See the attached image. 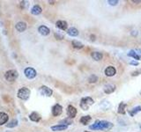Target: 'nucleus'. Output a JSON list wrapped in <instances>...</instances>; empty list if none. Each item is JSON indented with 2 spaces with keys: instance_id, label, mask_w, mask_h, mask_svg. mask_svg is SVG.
Instances as JSON below:
<instances>
[{
  "instance_id": "f257e3e1",
  "label": "nucleus",
  "mask_w": 141,
  "mask_h": 132,
  "mask_svg": "<svg viewBox=\"0 0 141 132\" xmlns=\"http://www.w3.org/2000/svg\"><path fill=\"white\" fill-rule=\"evenodd\" d=\"M113 127V123L107 121H96L93 125L89 126V129L93 130H108Z\"/></svg>"
},
{
  "instance_id": "f03ea898",
  "label": "nucleus",
  "mask_w": 141,
  "mask_h": 132,
  "mask_svg": "<svg viewBox=\"0 0 141 132\" xmlns=\"http://www.w3.org/2000/svg\"><path fill=\"white\" fill-rule=\"evenodd\" d=\"M93 104V100L91 97H85L81 99L80 101V108L83 110H88L89 108Z\"/></svg>"
},
{
  "instance_id": "7ed1b4c3",
  "label": "nucleus",
  "mask_w": 141,
  "mask_h": 132,
  "mask_svg": "<svg viewBox=\"0 0 141 132\" xmlns=\"http://www.w3.org/2000/svg\"><path fill=\"white\" fill-rule=\"evenodd\" d=\"M18 97L20 99L23 100V101H27L28 100L29 96H30V90L27 87H22L20 90L18 91V93H17Z\"/></svg>"
},
{
  "instance_id": "20e7f679",
  "label": "nucleus",
  "mask_w": 141,
  "mask_h": 132,
  "mask_svg": "<svg viewBox=\"0 0 141 132\" xmlns=\"http://www.w3.org/2000/svg\"><path fill=\"white\" fill-rule=\"evenodd\" d=\"M18 76H19V73L15 70H9V71H6L5 74V79L9 82H12L14 81V80H16Z\"/></svg>"
},
{
  "instance_id": "39448f33",
  "label": "nucleus",
  "mask_w": 141,
  "mask_h": 132,
  "mask_svg": "<svg viewBox=\"0 0 141 132\" xmlns=\"http://www.w3.org/2000/svg\"><path fill=\"white\" fill-rule=\"evenodd\" d=\"M24 73H25V76L27 77L28 79H32V78L36 77V71L34 69V68H31V67L26 68L24 71Z\"/></svg>"
},
{
  "instance_id": "423d86ee",
  "label": "nucleus",
  "mask_w": 141,
  "mask_h": 132,
  "mask_svg": "<svg viewBox=\"0 0 141 132\" xmlns=\"http://www.w3.org/2000/svg\"><path fill=\"white\" fill-rule=\"evenodd\" d=\"M40 93H41V94H42V95H45V96L50 97V96L52 95L53 92L50 88H49L48 86H42L40 87Z\"/></svg>"
},
{
  "instance_id": "0eeeda50",
  "label": "nucleus",
  "mask_w": 141,
  "mask_h": 132,
  "mask_svg": "<svg viewBox=\"0 0 141 132\" xmlns=\"http://www.w3.org/2000/svg\"><path fill=\"white\" fill-rule=\"evenodd\" d=\"M63 112V108L59 104H56L54 107L52 108V114L54 116H60Z\"/></svg>"
},
{
  "instance_id": "6e6552de",
  "label": "nucleus",
  "mask_w": 141,
  "mask_h": 132,
  "mask_svg": "<svg viewBox=\"0 0 141 132\" xmlns=\"http://www.w3.org/2000/svg\"><path fill=\"white\" fill-rule=\"evenodd\" d=\"M67 114L69 116V118H74L77 114V109L73 106L70 105L67 108Z\"/></svg>"
},
{
  "instance_id": "1a4fd4ad",
  "label": "nucleus",
  "mask_w": 141,
  "mask_h": 132,
  "mask_svg": "<svg viewBox=\"0 0 141 132\" xmlns=\"http://www.w3.org/2000/svg\"><path fill=\"white\" fill-rule=\"evenodd\" d=\"M105 75L108 76V77H112L114 75H116V69H115V67H113V66H108V67H107L105 69Z\"/></svg>"
},
{
  "instance_id": "9d476101",
  "label": "nucleus",
  "mask_w": 141,
  "mask_h": 132,
  "mask_svg": "<svg viewBox=\"0 0 141 132\" xmlns=\"http://www.w3.org/2000/svg\"><path fill=\"white\" fill-rule=\"evenodd\" d=\"M116 90V86H114V85H106V86H104L103 87V91L104 93H107V94H109V93H112L113 92Z\"/></svg>"
},
{
  "instance_id": "9b49d317",
  "label": "nucleus",
  "mask_w": 141,
  "mask_h": 132,
  "mask_svg": "<svg viewBox=\"0 0 141 132\" xmlns=\"http://www.w3.org/2000/svg\"><path fill=\"white\" fill-rule=\"evenodd\" d=\"M38 32H39L42 35L46 36V35H50V30L46 27V26H41V27H39V28H38Z\"/></svg>"
},
{
  "instance_id": "f8f14e48",
  "label": "nucleus",
  "mask_w": 141,
  "mask_h": 132,
  "mask_svg": "<svg viewBox=\"0 0 141 132\" xmlns=\"http://www.w3.org/2000/svg\"><path fill=\"white\" fill-rule=\"evenodd\" d=\"M68 126L67 125H64V124H58V125H55V126H52L50 128L51 130L53 131H63L67 129Z\"/></svg>"
},
{
  "instance_id": "ddd939ff",
  "label": "nucleus",
  "mask_w": 141,
  "mask_h": 132,
  "mask_svg": "<svg viewBox=\"0 0 141 132\" xmlns=\"http://www.w3.org/2000/svg\"><path fill=\"white\" fill-rule=\"evenodd\" d=\"M15 28H16V30L19 32H24L26 29H27V24H26L25 22L20 21V22H18L16 24Z\"/></svg>"
},
{
  "instance_id": "4468645a",
  "label": "nucleus",
  "mask_w": 141,
  "mask_h": 132,
  "mask_svg": "<svg viewBox=\"0 0 141 132\" xmlns=\"http://www.w3.org/2000/svg\"><path fill=\"white\" fill-rule=\"evenodd\" d=\"M8 119H9V116L7 114L4 112H0V125H4L5 123L7 122Z\"/></svg>"
},
{
  "instance_id": "2eb2a0df",
  "label": "nucleus",
  "mask_w": 141,
  "mask_h": 132,
  "mask_svg": "<svg viewBox=\"0 0 141 132\" xmlns=\"http://www.w3.org/2000/svg\"><path fill=\"white\" fill-rule=\"evenodd\" d=\"M42 8H41L40 5H34L33 7H32L31 9V13L33 14V15H39V14L42 13Z\"/></svg>"
},
{
  "instance_id": "dca6fc26",
  "label": "nucleus",
  "mask_w": 141,
  "mask_h": 132,
  "mask_svg": "<svg viewBox=\"0 0 141 132\" xmlns=\"http://www.w3.org/2000/svg\"><path fill=\"white\" fill-rule=\"evenodd\" d=\"M56 26H57V27H58L59 29H61V30H66V29H67V23L64 20L57 21Z\"/></svg>"
},
{
  "instance_id": "f3484780",
  "label": "nucleus",
  "mask_w": 141,
  "mask_h": 132,
  "mask_svg": "<svg viewBox=\"0 0 141 132\" xmlns=\"http://www.w3.org/2000/svg\"><path fill=\"white\" fill-rule=\"evenodd\" d=\"M29 119H30L31 121H33V122H39V121L41 120V116L38 113L36 112H33L30 114V116H29Z\"/></svg>"
},
{
  "instance_id": "a211bd4d",
  "label": "nucleus",
  "mask_w": 141,
  "mask_h": 132,
  "mask_svg": "<svg viewBox=\"0 0 141 132\" xmlns=\"http://www.w3.org/2000/svg\"><path fill=\"white\" fill-rule=\"evenodd\" d=\"M67 34L70 36L74 37V36H77L79 35V31H78V29L75 28V27H71V28H69L67 30Z\"/></svg>"
},
{
  "instance_id": "6ab92c4d",
  "label": "nucleus",
  "mask_w": 141,
  "mask_h": 132,
  "mask_svg": "<svg viewBox=\"0 0 141 132\" xmlns=\"http://www.w3.org/2000/svg\"><path fill=\"white\" fill-rule=\"evenodd\" d=\"M91 120H92V118H91L90 116H82L80 118V122L82 123L83 125H87Z\"/></svg>"
},
{
  "instance_id": "aec40b11",
  "label": "nucleus",
  "mask_w": 141,
  "mask_h": 132,
  "mask_svg": "<svg viewBox=\"0 0 141 132\" xmlns=\"http://www.w3.org/2000/svg\"><path fill=\"white\" fill-rule=\"evenodd\" d=\"M141 111V107L140 106H138V107H135V108H133L132 109H131L129 111V114H131V116H134L136 114H138V112H140Z\"/></svg>"
},
{
  "instance_id": "412c9836",
  "label": "nucleus",
  "mask_w": 141,
  "mask_h": 132,
  "mask_svg": "<svg viewBox=\"0 0 141 132\" xmlns=\"http://www.w3.org/2000/svg\"><path fill=\"white\" fill-rule=\"evenodd\" d=\"M125 108H126V104L125 103H123V102L120 103V105H119V107H118V110H117L118 114H125Z\"/></svg>"
},
{
  "instance_id": "4be33fe9",
  "label": "nucleus",
  "mask_w": 141,
  "mask_h": 132,
  "mask_svg": "<svg viewBox=\"0 0 141 132\" xmlns=\"http://www.w3.org/2000/svg\"><path fill=\"white\" fill-rule=\"evenodd\" d=\"M92 57L93 58V60L95 61H100L102 58V54L100 52H93L92 53Z\"/></svg>"
},
{
  "instance_id": "5701e85b",
  "label": "nucleus",
  "mask_w": 141,
  "mask_h": 132,
  "mask_svg": "<svg viewBox=\"0 0 141 132\" xmlns=\"http://www.w3.org/2000/svg\"><path fill=\"white\" fill-rule=\"evenodd\" d=\"M72 46H73V48H78V50H80V48H82L84 45H83V43H81L79 41H76V40H74V41H72Z\"/></svg>"
},
{
  "instance_id": "b1692460",
  "label": "nucleus",
  "mask_w": 141,
  "mask_h": 132,
  "mask_svg": "<svg viewBox=\"0 0 141 132\" xmlns=\"http://www.w3.org/2000/svg\"><path fill=\"white\" fill-rule=\"evenodd\" d=\"M128 56L132 57V58H134V59H136V60H139V59H140V56H138V55L137 54V53L134 50L130 51V52L128 53Z\"/></svg>"
},
{
  "instance_id": "393cba45",
  "label": "nucleus",
  "mask_w": 141,
  "mask_h": 132,
  "mask_svg": "<svg viewBox=\"0 0 141 132\" xmlns=\"http://www.w3.org/2000/svg\"><path fill=\"white\" fill-rule=\"evenodd\" d=\"M17 125H18V120H16V119H13V120L11 121L9 123H7L8 128H14L16 127Z\"/></svg>"
},
{
  "instance_id": "a878e982",
  "label": "nucleus",
  "mask_w": 141,
  "mask_h": 132,
  "mask_svg": "<svg viewBox=\"0 0 141 132\" xmlns=\"http://www.w3.org/2000/svg\"><path fill=\"white\" fill-rule=\"evenodd\" d=\"M98 81V77L96 75H91L88 78L89 83H96Z\"/></svg>"
},
{
  "instance_id": "bb28decb",
  "label": "nucleus",
  "mask_w": 141,
  "mask_h": 132,
  "mask_svg": "<svg viewBox=\"0 0 141 132\" xmlns=\"http://www.w3.org/2000/svg\"><path fill=\"white\" fill-rule=\"evenodd\" d=\"M63 122H65V123H64V125H69V124H72V121L69 120V119H65V120L62 121V122H61L60 123L62 124Z\"/></svg>"
},
{
  "instance_id": "cd10ccee",
  "label": "nucleus",
  "mask_w": 141,
  "mask_h": 132,
  "mask_svg": "<svg viewBox=\"0 0 141 132\" xmlns=\"http://www.w3.org/2000/svg\"><path fill=\"white\" fill-rule=\"evenodd\" d=\"M108 3L111 5H116L117 4H118V1H117V0H115V1L114 0H108Z\"/></svg>"
},
{
  "instance_id": "c85d7f7f",
  "label": "nucleus",
  "mask_w": 141,
  "mask_h": 132,
  "mask_svg": "<svg viewBox=\"0 0 141 132\" xmlns=\"http://www.w3.org/2000/svg\"><path fill=\"white\" fill-rule=\"evenodd\" d=\"M55 37L57 38V39H58V40H62L64 38V36L60 35V34H57V33H56L55 34Z\"/></svg>"
},
{
  "instance_id": "c756f323",
  "label": "nucleus",
  "mask_w": 141,
  "mask_h": 132,
  "mask_svg": "<svg viewBox=\"0 0 141 132\" xmlns=\"http://www.w3.org/2000/svg\"><path fill=\"white\" fill-rule=\"evenodd\" d=\"M140 73H141V70H139V71H133L131 73V75L132 76H138V75H139Z\"/></svg>"
},
{
  "instance_id": "7c9ffc66",
  "label": "nucleus",
  "mask_w": 141,
  "mask_h": 132,
  "mask_svg": "<svg viewBox=\"0 0 141 132\" xmlns=\"http://www.w3.org/2000/svg\"><path fill=\"white\" fill-rule=\"evenodd\" d=\"M130 64H132V65H138V62H131Z\"/></svg>"
},
{
  "instance_id": "2f4dec72",
  "label": "nucleus",
  "mask_w": 141,
  "mask_h": 132,
  "mask_svg": "<svg viewBox=\"0 0 141 132\" xmlns=\"http://www.w3.org/2000/svg\"><path fill=\"white\" fill-rule=\"evenodd\" d=\"M132 2H133V3H140L141 1H132Z\"/></svg>"
},
{
  "instance_id": "473e14b6",
  "label": "nucleus",
  "mask_w": 141,
  "mask_h": 132,
  "mask_svg": "<svg viewBox=\"0 0 141 132\" xmlns=\"http://www.w3.org/2000/svg\"><path fill=\"white\" fill-rule=\"evenodd\" d=\"M138 51H139V52H141V50H140V48H139V50H138Z\"/></svg>"
},
{
  "instance_id": "72a5a7b5",
  "label": "nucleus",
  "mask_w": 141,
  "mask_h": 132,
  "mask_svg": "<svg viewBox=\"0 0 141 132\" xmlns=\"http://www.w3.org/2000/svg\"><path fill=\"white\" fill-rule=\"evenodd\" d=\"M140 129H141V124H140Z\"/></svg>"
},
{
  "instance_id": "f704fd0d",
  "label": "nucleus",
  "mask_w": 141,
  "mask_h": 132,
  "mask_svg": "<svg viewBox=\"0 0 141 132\" xmlns=\"http://www.w3.org/2000/svg\"><path fill=\"white\" fill-rule=\"evenodd\" d=\"M5 132H11V131H5Z\"/></svg>"
},
{
  "instance_id": "c9c22d12",
  "label": "nucleus",
  "mask_w": 141,
  "mask_h": 132,
  "mask_svg": "<svg viewBox=\"0 0 141 132\" xmlns=\"http://www.w3.org/2000/svg\"><path fill=\"white\" fill-rule=\"evenodd\" d=\"M140 93V95H141V91H140V93Z\"/></svg>"
},
{
  "instance_id": "e433bc0d",
  "label": "nucleus",
  "mask_w": 141,
  "mask_h": 132,
  "mask_svg": "<svg viewBox=\"0 0 141 132\" xmlns=\"http://www.w3.org/2000/svg\"><path fill=\"white\" fill-rule=\"evenodd\" d=\"M86 132H89V131H86Z\"/></svg>"
}]
</instances>
